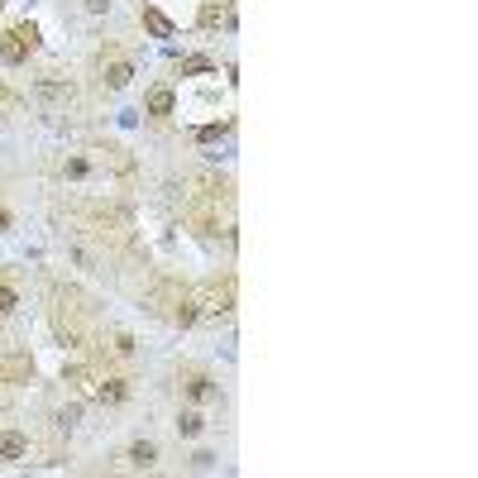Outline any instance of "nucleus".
I'll return each instance as SVG.
<instances>
[{"mask_svg": "<svg viewBox=\"0 0 478 478\" xmlns=\"http://www.w3.org/2000/svg\"><path fill=\"white\" fill-rule=\"evenodd\" d=\"M34 101H39V106H72V86H67V81H53V77H39L34 81Z\"/></svg>", "mask_w": 478, "mask_h": 478, "instance_id": "1", "label": "nucleus"}, {"mask_svg": "<svg viewBox=\"0 0 478 478\" xmlns=\"http://www.w3.org/2000/svg\"><path fill=\"white\" fill-rule=\"evenodd\" d=\"M129 397V378H101L96 382V402L101 407H120Z\"/></svg>", "mask_w": 478, "mask_h": 478, "instance_id": "2", "label": "nucleus"}, {"mask_svg": "<svg viewBox=\"0 0 478 478\" xmlns=\"http://www.w3.org/2000/svg\"><path fill=\"white\" fill-rule=\"evenodd\" d=\"M24 454H29V435L5 430V435H0V459L5 464H24Z\"/></svg>", "mask_w": 478, "mask_h": 478, "instance_id": "3", "label": "nucleus"}, {"mask_svg": "<svg viewBox=\"0 0 478 478\" xmlns=\"http://www.w3.org/2000/svg\"><path fill=\"white\" fill-rule=\"evenodd\" d=\"M182 387H187L191 402H220V387H215L206 373H187V382H182Z\"/></svg>", "mask_w": 478, "mask_h": 478, "instance_id": "4", "label": "nucleus"}, {"mask_svg": "<svg viewBox=\"0 0 478 478\" xmlns=\"http://www.w3.org/2000/svg\"><path fill=\"white\" fill-rule=\"evenodd\" d=\"M129 81H134V63H125V58H115V63L106 67V86H111V91H125Z\"/></svg>", "mask_w": 478, "mask_h": 478, "instance_id": "5", "label": "nucleus"}, {"mask_svg": "<svg viewBox=\"0 0 478 478\" xmlns=\"http://www.w3.org/2000/svg\"><path fill=\"white\" fill-rule=\"evenodd\" d=\"M129 464H134V469H153V464H158V445H153V440H134V445H129Z\"/></svg>", "mask_w": 478, "mask_h": 478, "instance_id": "6", "label": "nucleus"}, {"mask_svg": "<svg viewBox=\"0 0 478 478\" xmlns=\"http://www.w3.org/2000/svg\"><path fill=\"white\" fill-rule=\"evenodd\" d=\"M201 430H206V416L201 412H182L177 416V435H187L191 440V435H201Z\"/></svg>", "mask_w": 478, "mask_h": 478, "instance_id": "7", "label": "nucleus"}, {"mask_svg": "<svg viewBox=\"0 0 478 478\" xmlns=\"http://www.w3.org/2000/svg\"><path fill=\"white\" fill-rule=\"evenodd\" d=\"M148 111L153 115H173V91H168V86H153V91H148Z\"/></svg>", "mask_w": 478, "mask_h": 478, "instance_id": "8", "label": "nucleus"}, {"mask_svg": "<svg viewBox=\"0 0 478 478\" xmlns=\"http://www.w3.org/2000/svg\"><path fill=\"white\" fill-rule=\"evenodd\" d=\"M143 24H148V29L158 34V39H173V19H163L158 10H153V5H148V10H143Z\"/></svg>", "mask_w": 478, "mask_h": 478, "instance_id": "9", "label": "nucleus"}, {"mask_svg": "<svg viewBox=\"0 0 478 478\" xmlns=\"http://www.w3.org/2000/svg\"><path fill=\"white\" fill-rule=\"evenodd\" d=\"M0 53H5V63H19V58H24V53H29V44H24V39H19V34H10V39H5V44H0Z\"/></svg>", "mask_w": 478, "mask_h": 478, "instance_id": "10", "label": "nucleus"}, {"mask_svg": "<svg viewBox=\"0 0 478 478\" xmlns=\"http://www.w3.org/2000/svg\"><path fill=\"white\" fill-rule=\"evenodd\" d=\"M77 421H81V407H63V412H58V426L63 430H72Z\"/></svg>", "mask_w": 478, "mask_h": 478, "instance_id": "11", "label": "nucleus"}, {"mask_svg": "<svg viewBox=\"0 0 478 478\" xmlns=\"http://www.w3.org/2000/svg\"><path fill=\"white\" fill-rule=\"evenodd\" d=\"M182 72H210V58H206V53H196V58L182 63Z\"/></svg>", "mask_w": 478, "mask_h": 478, "instance_id": "12", "label": "nucleus"}, {"mask_svg": "<svg viewBox=\"0 0 478 478\" xmlns=\"http://www.w3.org/2000/svg\"><path fill=\"white\" fill-rule=\"evenodd\" d=\"M10 306H15V292H10V287L0 283V316H5V311H10Z\"/></svg>", "mask_w": 478, "mask_h": 478, "instance_id": "13", "label": "nucleus"}, {"mask_svg": "<svg viewBox=\"0 0 478 478\" xmlns=\"http://www.w3.org/2000/svg\"><path fill=\"white\" fill-rule=\"evenodd\" d=\"M115 354H134V340H129V335H115Z\"/></svg>", "mask_w": 478, "mask_h": 478, "instance_id": "14", "label": "nucleus"}, {"mask_svg": "<svg viewBox=\"0 0 478 478\" xmlns=\"http://www.w3.org/2000/svg\"><path fill=\"white\" fill-rule=\"evenodd\" d=\"M86 10H91V15H106V10H111V0H86Z\"/></svg>", "mask_w": 478, "mask_h": 478, "instance_id": "15", "label": "nucleus"}, {"mask_svg": "<svg viewBox=\"0 0 478 478\" xmlns=\"http://www.w3.org/2000/svg\"><path fill=\"white\" fill-rule=\"evenodd\" d=\"M5 225H10V210L0 206V235H5Z\"/></svg>", "mask_w": 478, "mask_h": 478, "instance_id": "16", "label": "nucleus"}]
</instances>
